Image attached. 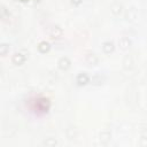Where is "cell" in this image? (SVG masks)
I'll return each mask as SVG.
<instances>
[{
	"label": "cell",
	"instance_id": "obj_1",
	"mask_svg": "<svg viewBox=\"0 0 147 147\" xmlns=\"http://www.w3.org/2000/svg\"><path fill=\"white\" fill-rule=\"evenodd\" d=\"M89 80L90 78H89V75L86 72H81L76 77V82L78 85H85L86 83H89Z\"/></svg>",
	"mask_w": 147,
	"mask_h": 147
},
{
	"label": "cell",
	"instance_id": "obj_2",
	"mask_svg": "<svg viewBox=\"0 0 147 147\" xmlns=\"http://www.w3.org/2000/svg\"><path fill=\"white\" fill-rule=\"evenodd\" d=\"M25 61V55H23L22 53H15L14 55H13V62L15 63V64H17V65H20V64H22L23 62Z\"/></svg>",
	"mask_w": 147,
	"mask_h": 147
},
{
	"label": "cell",
	"instance_id": "obj_3",
	"mask_svg": "<svg viewBox=\"0 0 147 147\" xmlns=\"http://www.w3.org/2000/svg\"><path fill=\"white\" fill-rule=\"evenodd\" d=\"M57 64H59V68H60V69L67 70V69L70 67V61H69L68 57H61V59L59 60Z\"/></svg>",
	"mask_w": 147,
	"mask_h": 147
},
{
	"label": "cell",
	"instance_id": "obj_4",
	"mask_svg": "<svg viewBox=\"0 0 147 147\" xmlns=\"http://www.w3.org/2000/svg\"><path fill=\"white\" fill-rule=\"evenodd\" d=\"M102 51L106 53V54H110L113 51H114V44L112 41H105L102 44Z\"/></svg>",
	"mask_w": 147,
	"mask_h": 147
},
{
	"label": "cell",
	"instance_id": "obj_5",
	"mask_svg": "<svg viewBox=\"0 0 147 147\" xmlns=\"http://www.w3.org/2000/svg\"><path fill=\"white\" fill-rule=\"evenodd\" d=\"M86 62L89 64H92V65H96L98 63V56L94 54V53H88L86 54Z\"/></svg>",
	"mask_w": 147,
	"mask_h": 147
},
{
	"label": "cell",
	"instance_id": "obj_6",
	"mask_svg": "<svg viewBox=\"0 0 147 147\" xmlns=\"http://www.w3.org/2000/svg\"><path fill=\"white\" fill-rule=\"evenodd\" d=\"M49 48H51V45H49V43H47V41H41V43H39V45H38V49H39V52H41V53L48 52Z\"/></svg>",
	"mask_w": 147,
	"mask_h": 147
},
{
	"label": "cell",
	"instance_id": "obj_7",
	"mask_svg": "<svg viewBox=\"0 0 147 147\" xmlns=\"http://www.w3.org/2000/svg\"><path fill=\"white\" fill-rule=\"evenodd\" d=\"M130 44H131V41H130V39H129L128 37H122V38L120 39V41H118V45H120L121 48H123V49L128 48V47L130 46Z\"/></svg>",
	"mask_w": 147,
	"mask_h": 147
},
{
	"label": "cell",
	"instance_id": "obj_8",
	"mask_svg": "<svg viewBox=\"0 0 147 147\" xmlns=\"http://www.w3.org/2000/svg\"><path fill=\"white\" fill-rule=\"evenodd\" d=\"M62 35V29L60 27H53L51 30V36L53 38H59Z\"/></svg>",
	"mask_w": 147,
	"mask_h": 147
},
{
	"label": "cell",
	"instance_id": "obj_9",
	"mask_svg": "<svg viewBox=\"0 0 147 147\" xmlns=\"http://www.w3.org/2000/svg\"><path fill=\"white\" fill-rule=\"evenodd\" d=\"M110 132H108V131H105V132H101V134H100V140L101 141H104V142H108L109 140H110Z\"/></svg>",
	"mask_w": 147,
	"mask_h": 147
},
{
	"label": "cell",
	"instance_id": "obj_10",
	"mask_svg": "<svg viewBox=\"0 0 147 147\" xmlns=\"http://www.w3.org/2000/svg\"><path fill=\"white\" fill-rule=\"evenodd\" d=\"M8 52H9V46L7 44H3L1 46H0V53H1L3 56H5Z\"/></svg>",
	"mask_w": 147,
	"mask_h": 147
},
{
	"label": "cell",
	"instance_id": "obj_11",
	"mask_svg": "<svg viewBox=\"0 0 147 147\" xmlns=\"http://www.w3.org/2000/svg\"><path fill=\"white\" fill-rule=\"evenodd\" d=\"M121 11H122V6H120V5H114L112 7V13L115 15H118L121 13Z\"/></svg>",
	"mask_w": 147,
	"mask_h": 147
},
{
	"label": "cell",
	"instance_id": "obj_12",
	"mask_svg": "<svg viewBox=\"0 0 147 147\" xmlns=\"http://www.w3.org/2000/svg\"><path fill=\"white\" fill-rule=\"evenodd\" d=\"M1 16H3V19L9 17V12L7 11V8L5 6H3V8H1Z\"/></svg>",
	"mask_w": 147,
	"mask_h": 147
},
{
	"label": "cell",
	"instance_id": "obj_13",
	"mask_svg": "<svg viewBox=\"0 0 147 147\" xmlns=\"http://www.w3.org/2000/svg\"><path fill=\"white\" fill-rule=\"evenodd\" d=\"M71 3L75 5V6H78V5L82 3V0H71Z\"/></svg>",
	"mask_w": 147,
	"mask_h": 147
},
{
	"label": "cell",
	"instance_id": "obj_14",
	"mask_svg": "<svg viewBox=\"0 0 147 147\" xmlns=\"http://www.w3.org/2000/svg\"><path fill=\"white\" fill-rule=\"evenodd\" d=\"M21 1H23V3H27V1H29V0H21Z\"/></svg>",
	"mask_w": 147,
	"mask_h": 147
},
{
	"label": "cell",
	"instance_id": "obj_15",
	"mask_svg": "<svg viewBox=\"0 0 147 147\" xmlns=\"http://www.w3.org/2000/svg\"><path fill=\"white\" fill-rule=\"evenodd\" d=\"M33 1H35V3H39V1H40V0H33Z\"/></svg>",
	"mask_w": 147,
	"mask_h": 147
},
{
	"label": "cell",
	"instance_id": "obj_16",
	"mask_svg": "<svg viewBox=\"0 0 147 147\" xmlns=\"http://www.w3.org/2000/svg\"><path fill=\"white\" fill-rule=\"evenodd\" d=\"M14 1H17V0H14Z\"/></svg>",
	"mask_w": 147,
	"mask_h": 147
}]
</instances>
